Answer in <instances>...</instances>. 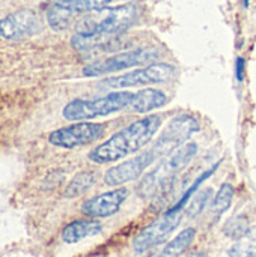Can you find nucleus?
<instances>
[{
    "label": "nucleus",
    "instance_id": "obj_1",
    "mask_svg": "<svg viewBox=\"0 0 256 257\" xmlns=\"http://www.w3.org/2000/svg\"><path fill=\"white\" fill-rule=\"evenodd\" d=\"M161 125L158 114H148L98 145L89 152V160L95 164H109L124 160L145 148Z\"/></svg>",
    "mask_w": 256,
    "mask_h": 257
},
{
    "label": "nucleus",
    "instance_id": "obj_2",
    "mask_svg": "<svg viewBox=\"0 0 256 257\" xmlns=\"http://www.w3.org/2000/svg\"><path fill=\"white\" fill-rule=\"evenodd\" d=\"M139 8L134 3H125L113 8H104L86 15L77 24V33L81 35H118L136 23Z\"/></svg>",
    "mask_w": 256,
    "mask_h": 257
},
{
    "label": "nucleus",
    "instance_id": "obj_3",
    "mask_svg": "<svg viewBox=\"0 0 256 257\" xmlns=\"http://www.w3.org/2000/svg\"><path fill=\"white\" fill-rule=\"evenodd\" d=\"M134 93L127 90L112 92L95 99H72L63 107V117L68 120H89L100 116H109L130 107Z\"/></svg>",
    "mask_w": 256,
    "mask_h": 257
},
{
    "label": "nucleus",
    "instance_id": "obj_4",
    "mask_svg": "<svg viewBox=\"0 0 256 257\" xmlns=\"http://www.w3.org/2000/svg\"><path fill=\"white\" fill-rule=\"evenodd\" d=\"M175 74V68L170 63H151L145 68L134 69L124 75L104 78L98 83L100 89H124V87H139L149 84H160L169 81Z\"/></svg>",
    "mask_w": 256,
    "mask_h": 257
},
{
    "label": "nucleus",
    "instance_id": "obj_5",
    "mask_svg": "<svg viewBox=\"0 0 256 257\" xmlns=\"http://www.w3.org/2000/svg\"><path fill=\"white\" fill-rule=\"evenodd\" d=\"M199 130V123L195 119V116L189 113H183L175 116L169 125L164 128V131L160 134L154 146L151 148L158 160L169 157L174 154L178 148L186 145V142Z\"/></svg>",
    "mask_w": 256,
    "mask_h": 257
},
{
    "label": "nucleus",
    "instance_id": "obj_6",
    "mask_svg": "<svg viewBox=\"0 0 256 257\" xmlns=\"http://www.w3.org/2000/svg\"><path fill=\"white\" fill-rule=\"evenodd\" d=\"M158 51L154 48H136L130 51H124L115 54L112 57L89 63L83 68V75L86 77H98L104 74H112L118 71H124L133 66H140L146 63H152L158 57Z\"/></svg>",
    "mask_w": 256,
    "mask_h": 257
},
{
    "label": "nucleus",
    "instance_id": "obj_7",
    "mask_svg": "<svg viewBox=\"0 0 256 257\" xmlns=\"http://www.w3.org/2000/svg\"><path fill=\"white\" fill-rule=\"evenodd\" d=\"M183 220V211L167 209L160 218L146 226L133 241V248L136 253H146L167 241L170 233L180 226Z\"/></svg>",
    "mask_w": 256,
    "mask_h": 257
},
{
    "label": "nucleus",
    "instance_id": "obj_8",
    "mask_svg": "<svg viewBox=\"0 0 256 257\" xmlns=\"http://www.w3.org/2000/svg\"><path fill=\"white\" fill-rule=\"evenodd\" d=\"M106 133L104 123L80 122L65 128H59L48 136L50 145L62 149H74L78 146L91 145L101 139Z\"/></svg>",
    "mask_w": 256,
    "mask_h": 257
},
{
    "label": "nucleus",
    "instance_id": "obj_9",
    "mask_svg": "<svg viewBox=\"0 0 256 257\" xmlns=\"http://www.w3.org/2000/svg\"><path fill=\"white\" fill-rule=\"evenodd\" d=\"M155 161H158L157 155L154 154L152 149L136 155L131 160H127L121 164H116L113 167H110L106 173H104V182L109 187H121L127 182L136 181L137 178H140L145 170L154 164Z\"/></svg>",
    "mask_w": 256,
    "mask_h": 257
},
{
    "label": "nucleus",
    "instance_id": "obj_10",
    "mask_svg": "<svg viewBox=\"0 0 256 257\" xmlns=\"http://www.w3.org/2000/svg\"><path fill=\"white\" fill-rule=\"evenodd\" d=\"M42 30V21L33 11H18L0 20V36L18 41Z\"/></svg>",
    "mask_w": 256,
    "mask_h": 257
},
{
    "label": "nucleus",
    "instance_id": "obj_11",
    "mask_svg": "<svg viewBox=\"0 0 256 257\" xmlns=\"http://www.w3.org/2000/svg\"><path fill=\"white\" fill-rule=\"evenodd\" d=\"M130 191L127 188H116L107 193H103L100 196H95L89 200H86L81 205V214L91 218H107L115 215L122 203L127 200Z\"/></svg>",
    "mask_w": 256,
    "mask_h": 257
},
{
    "label": "nucleus",
    "instance_id": "obj_12",
    "mask_svg": "<svg viewBox=\"0 0 256 257\" xmlns=\"http://www.w3.org/2000/svg\"><path fill=\"white\" fill-rule=\"evenodd\" d=\"M103 226L97 220H75L62 230V241L65 244H77L84 238L101 233Z\"/></svg>",
    "mask_w": 256,
    "mask_h": 257
},
{
    "label": "nucleus",
    "instance_id": "obj_13",
    "mask_svg": "<svg viewBox=\"0 0 256 257\" xmlns=\"http://www.w3.org/2000/svg\"><path fill=\"white\" fill-rule=\"evenodd\" d=\"M167 96L158 89H142L134 93V98L130 104V108L134 113H148L157 108H161L167 104Z\"/></svg>",
    "mask_w": 256,
    "mask_h": 257
},
{
    "label": "nucleus",
    "instance_id": "obj_14",
    "mask_svg": "<svg viewBox=\"0 0 256 257\" xmlns=\"http://www.w3.org/2000/svg\"><path fill=\"white\" fill-rule=\"evenodd\" d=\"M195 238H196V229H193V227L184 229L172 241H169L164 245V248L157 257H181L193 244Z\"/></svg>",
    "mask_w": 256,
    "mask_h": 257
},
{
    "label": "nucleus",
    "instance_id": "obj_15",
    "mask_svg": "<svg viewBox=\"0 0 256 257\" xmlns=\"http://www.w3.org/2000/svg\"><path fill=\"white\" fill-rule=\"evenodd\" d=\"M97 181H98V173H97V172H92V170H89V172H81V173L75 175V176L71 179V182H69L68 187L65 188L63 196H65L66 199H75V197L84 194L86 191H89V190L95 185Z\"/></svg>",
    "mask_w": 256,
    "mask_h": 257
},
{
    "label": "nucleus",
    "instance_id": "obj_16",
    "mask_svg": "<svg viewBox=\"0 0 256 257\" xmlns=\"http://www.w3.org/2000/svg\"><path fill=\"white\" fill-rule=\"evenodd\" d=\"M196 154H198V145L186 143L181 148H178L174 154H170L169 158L166 160V163L178 175L181 170H184L190 164V161L196 157Z\"/></svg>",
    "mask_w": 256,
    "mask_h": 257
},
{
    "label": "nucleus",
    "instance_id": "obj_17",
    "mask_svg": "<svg viewBox=\"0 0 256 257\" xmlns=\"http://www.w3.org/2000/svg\"><path fill=\"white\" fill-rule=\"evenodd\" d=\"M75 12L69 11L68 8L59 5V3H53L50 6V9L47 11V21L48 26L56 30V32H62L65 29H68V26L71 24V20L74 17Z\"/></svg>",
    "mask_w": 256,
    "mask_h": 257
},
{
    "label": "nucleus",
    "instance_id": "obj_18",
    "mask_svg": "<svg viewBox=\"0 0 256 257\" xmlns=\"http://www.w3.org/2000/svg\"><path fill=\"white\" fill-rule=\"evenodd\" d=\"M234 199V187L228 182L222 184L217 194L211 200V214L214 218H220L231 206Z\"/></svg>",
    "mask_w": 256,
    "mask_h": 257
},
{
    "label": "nucleus",
    "instance_id": "obj_19",
    "mask_svg": "<svg viewBox=\"0 0 256 257\" xmlns=\"http://www.w3.org/2000/svg\"><path fill=\"white\" fill-rule=\"evenodd\" d=\"M228 254L229 257H256V227H250L243 238L235 241Z\"/></svg>",
    "mask_w": 256,
    "mask_h": 257
},
{
    "label": "nucleus",
    "instance_id": "obj_20",
    "mask_svg": "<svg viewBox=\"0 0 256 257\" xmlns=\"http://www.w3.org/2000/svg\"><path fill=\"white\" fill-rule=\"evenodd\" d=\"M249 230H250V223H249V218L246 215H235V217L229 218L222 229L223 235L232 241H238Z\"/></svg>",
    "mask_w": 256,
    "mask_h": 257
},
{
    "label": "nucleus",
    "instance_id": "obj_21",
    "mask_svg": "<svg viewBox=\"0 0 256 257\" xmlns=\"http://www.w3.org/2000/svg\"><path fill=\"white\" fill-rule=\"evenodd\" d=\"M113 0H57L59 5L68 8L72 12H94L107 8Z\"/></svg>",
    "mask_w": 256,
    "mask_h": 257
},
{
    "label": "nucleus",
    "instance_id": "obj_22",
    "mask_svg": "<svg viewBox=\"0 0 256 257\" xmlns=\"http://www.w3.org/2000/svg\"><path fill=\"white\" fill-rule=\"evenodd\" d=\"M219 164H220V163H216L213 167H210V169H208V170H205L202 175H199V176L196 178V181H195V182H193V184H192V185L184 191V194L181 196V199H180V200H178V202H177L170 209H174V211H183V209L187 206V203L190 202V199L196 194V191H198V188L202 185V182H204V181H207V179H208V178L216 172V169L219 167Z\"/></svg>",
    "mask_w": 256,
    "mask_h": 257
},
{
    "label": "nucleus",
    "instance_id": "obj_23",
    "mask_svg": "<svg viewBox=\"0 0 256 257\" xmlns=\"http://www.w3.org/2000/svg\"><path fill=\"white\" fill-rule=\"evenodd\" d=\"M213 199V190L207 188L202 191H196V194L190 199V203L186 209V215L189 218H195L199 214H202L205 211V208L208 206V203Z\"/></svg>",
    "mask_w": 256,
    "mask_h": 257
},
{
    "label": "nucleus",
    "instance_id": "obj_24",
    "mask_svg": "<svg viewBox=\"0 0 256 257\" xmlns=\"http://www.w3.org/2000/svg\"><path fill=\"white\" fill-rule=\"evenodd\" d=\"M235 74H237V80H238V81H243V78H244V59H243V57H238V59H237V63H235Z\"/></svg>",
    "mask_w": 256,
    "mask_h": 257
},
{
    "label": "nucleus",
    "instance_id": "obj_25",
    "mask_svg": "<svg viewBox=\"0 0 256 257\" xmlns=\"http://www.w3.org/2000/svg\"><path fill=\"white\" fill-rule=\"evenodd\" d=\"M186 257H207V254H205L204 251H195V253H190V254H187Z\"/></svg>",
    "mask_w": 256,
    "mask_h": 257
},
{
    "label": "nucleus",
    "instance_id": "obj_26",
    "mask_svg": "<svg viewBox=\"0 0 256 257\" xmlns=\"http://www.w3.org/2000/svg\"><path fill=\"white\" fill-rule=\"evenodd\" d=\"M243 5H244V8H247L249 6V0H243Z\"/></svg>",
    "mask_w": 256,
    "mask_h": 257
}]
</instances>
